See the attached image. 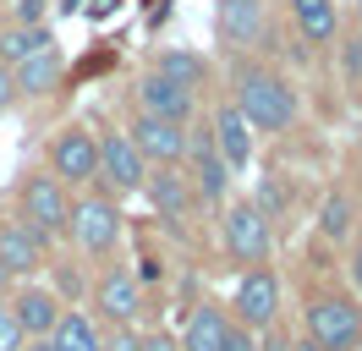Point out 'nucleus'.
Instances as JSON below:
<instances>
[{
  "instance_id": "nucleus-1",
  "label": "nucleus",
  "mask_w": 362,
  "mask_h": 351,
  "mask_svg": "<svg viewBox=\"0 0 362 351\" xmlns=\"http://www.w3.org/2000/svg\"><path fill=\"white\" fill-rule=\"evenodd\" d=\"M230 105L247 115L252 132H286L302 115V99H296L291 77H280L274 66H258V61H242L230 71Z\"/></svg>"
},
{
  "instance_id": "nucleus-2",
  "label": "nucleus",
  "mask_w": 362,
  "mask_h": 351,
  "mask_svg": "<svg viewBox=\"0 0 362 351\" xmlns=\"http://www.w3.org/2000/svg\"><path fill=\"white\" fill-rule=\"evenodd\" d=\"M308 340L318 351H357L362 346V302L346 291H313L302 307Z\"/></svg>"
},
{
  "instance_id": "nucleus-3",
  "label": "nucleus",
  "mask_w": 362,
  "mask_h": 351,
  "mask_svg": "<svg viewBox=\"0 0 362 351\" xmlns=\"http://www.w3.org/2000/svg\"><path fill=\"white\" fill-rule=\"evenodd\" d=\"M66 236L88 253V258H110L121 247V203L110 192H88L71 203V219H66Z\"/></svg>"
},
{
  "instance_id": "nucleus-4",
  "label": "nucleus",
  "mask_w": 362,
  "mask_h": 351,
  "mask_svg": "<svg viewBox=\"0 0 362 351\" xmlns=\"http://www.w3.org/2000/svg\"><path fill=\"white\" fill-rule=\"evenodd\" d=\"M220 241H226L230 263L252 269V263H269V253H274V225L258 214V209H252V197H247V203H226Z\"/></svg>"
},
{
  "instance_id": "nucleus-5",
  "label": "nucleus",
  "mask_w": 362,
  "mask_h": 351,
  "mask_svg": "<svg viewBox=\"0 0 362 351\" xmlns=\"http://www.w3.org/2000/svg\"><path fill=\"white\" fill-rule=\"evenodd\" d=\"M17 203H23V219L39 231V236H66V219H71V192L66 181H55L49 171H33L17 187Z\"/></svg>"
},
{
  "instance_id": "nucleus-6",
  "label": "nucleus",
  "mask_w": 362,
  "mask_h": 351,
  "mask_svg": "<svg viewBox=\"0 0 362 351\" xmlns=\"http://www.w3.org/2000/svg\"><path fill=\"white\" fill-rule=\"evenodd\" d=\"M230 307H236V324H242V329H258V335H264V329H274V318H280V275H274L269 263L242 269Z\"/></svg>"
},
{
  "instance_id": "nucleus-7",
  "label": "nucleus",
  "mask_w": 362,
  "mask_h": 351,
  "mask_svg": "<svg viewBox=\"0 0 362 351\" xmlns=\"http://www.w3.org/2000/svg\"><path fill=\"white\" fill-rule=\"evenodd\" d=\"M143 154L132 149V137L127 132H105L99 137V165H93V181H99V192L110 197H127V192H143Z\"/></svg>"
},
{
  "instance_id": "nucleus-8",
  "label": "nucleus",
  "mask_w": 362,
  "mask_h": 351,
  "mask_svg": "<svg viewBox=\"0 0 362 351\" xmlns=\"http://www.w3.org/2000/svg\"><path fill=\"white\" fill-rule=\"evenodd\" d=\"M93 313H99V324H110V329H132V318L143 313V285H137L132 269L110 263L93 280Z\"/></svg>"
},
{
  "instance_id": "nucleus-9",
  "label": "nucleus",
  "mask_w": 362,
  "mask_h": 351,
  "mask_svg": "<svg viewBox=\"0 0 362 351\" xmlns=\"http://www.w3.org/2000/svg\"><path fill=\"white\" fill-rule=\"evenodd\" d=\"M93 165H99V137L88 127H61L49 137V176L71 181V187H88Z\"/></svg>"
},
{
  "instance_id": "nucleus-10",
  "label": "nucleus",
  "mask_w": 362,
  "mask_h": 351,
  "mask_svg": "<svg viewBox=\"0 0 362 351\" xmlns=\"http://www.w3.org/2000/svg\"><path fill=\"white\" fill-rule=\"evenodd\" d=\"M6 307H11V318H17V329H23V340H45L49 329L61 324V313H66L49 285H33V280L11 285V291H6Z\"/></svg>"
},
{
  "instance_id": "nucleus-11",
  "label": "nucleus",
  "mask_w": 362,
  "mask_h": 351,
  "mask_svg": "<svg viewBox=\"0 0 362 351\" xmlns=\"http://www.w3.org/2000/svg\"><path fill=\"white\" fill-rule=\"evenodd\" d=\"M187 159H192V192H198V203H230V165L214 154V137H209V127L187 132Z\"/></svg>"
},
{
  "instance_id": "nucleus-12",
  "label": "nucleus",
  "mask_w": 362,
  "mask_h": 351,
  "mask_svg": "<svg viewBox=\"0 0 362 351\" xmlns=\"http://www.w3.org/2000/svg\"><path fill=\"white\" fill-rule=\"evenodd\" d=\"M143 192H148V203H154V214L170 219V225H181V219L198 209L192 176L181 171V165H148V176H143Z\"/></svg>"
},
{
  "instance_id": "nucleus-13",
  "label": "nucleus",
  "mask_w": 362,
  "mask_h": 351,
  "mask_svg": "<svg viewBox=\"0 0 362 351\" xmlns=\"http://www.w3.org/2000/svg\"><path fill=\"white\" fill-rule=\"evenodd\" d=\"M127 137H132V149L143 154V165H181V159H187V127H176V121H159V115H143V110H137Z\"/></svg>"
},
{
  "instance_id": "nucleus-14",
  "label": "nucleus",
  "mask_w": 362,
  "mask_h": 351,
  "mask_svg": "<svg viewBox=\"0 0 362 351\" xmlns=\"http://www.w3.org/2000/svg\"><path fill=\"white\" fill-rule=\"evenodd\" d=\"M137 110L143 115H159V121H176V127H187L192 121V110H198V93L192 88L170 83V77H159L154 66L137 77Z\"/></svg>"
},
{
  "instance_id": "nucleus-15",
  "label": "nucleus",
  "mask_w": 362,
  "mask_h": 351,
  "mask_svg": "<svg viewBox=\"0 0 362 351\" xmlns=\"http://www.w3.org/2000/svg\"><path fill=\"white\" fill-rule=\"evenodd\" d=\"M45 253H49V241L39 236L23 214L0 219V269H6L11 280H28L33 269H45Z\"/></svg>"
},
{
  "instance_id": "nucleus-16",
  "label": "nucleus",
  "mask_w": 362,
  "mask_h": 351,
  "mask_svg": "<svg viewBox=\"0 0 362 351\" xmlns=\"http://www.w3.org/2000/svg\"><path fill=\"white\" fill-rule=\"evenodd\" d=\"M214 33L230 55H242L264 39V0H220L214 6Z\"/></svg>"
},
{
  "instance_id": "nucleus-17",
  "label": "nucleus",
  "mask_w": 362,
  "mask_h": 351,
  "mask_svg": "<svg viewBox=\"0 0 362 351\" xmlns=\"http://www.w3.org/2000/svg\"><path fill=\"white\" fill-rule=\"evenodd\" d=\"M209 137H214V154L226 159L230 171H247V165H252V127H247V115L230 105V99L214 110V121H209Z\"/></svg>"
},
{
  "instance_id": "nucleus-18",
  "label": "nucleus",
  "mask_w": 362,
  "mask_h": 351,
  "mask_svg": "<svg viewBox=\"0 0 362 351\" xmlns=\"http://www.w3.org/2000/svg\"><path fill=\"white\" fill-rule=\"evenodd\" d=\"M291 22L313 50H335V39H340V6L335 0H291Z\"/></svg>"
},
{
  "instance_id": "nucleus-19",
  "label": "nucleus",
  "mask_w": 362,
  "mask_h": 351,
  "mask_svg": "<svg viewBox=\"0 0 362 351\" xmlns=\"http://www.w3.org/2000/svg\"><path fill=\"white\" fill-rule=\"evenodd\" d=\"M226 329H230L226 307H214V302H198L192 313H187V329H181L176 351H220Z\"/></svg>"
},
{
  "instance_id": "nucleus-20",
  "label": "nucleus",
  "mask_w": 362,
  "mask_h": 351,
  "mask_svg": "<svg viewBox=\"0 0 362 351\" xmlns=\"http://www.w3.org/2000/svg\"><path fill=\"white\" fill-rule=\"evenodd\" d=\"M11 83H17V99H45V93H55V83H61V50H39V55H28V61L11 66Z\"/></svg>"
},
{
  "instance_id": "nucleus-21",
  "label": "nucleus",
  "mask_w": 362,
  "mask_h": 351,
  "mask_svg": "<svg viewBox=\"0 0 362 351\" xmlns=\"http://www.w3.org/2000/svg\"><path fill=\"white\" fill-rule=\"evenodd\" d=\"M49 346L55 351H99L105 346V335H99V324H93L88 313H61V324L49 329Z\"/></svg>"
},
{
  "instance_id": "nucleus-22",
  "label": "nucleus",
  "mask_w": 362,
  "mask_h": 351,
  "mask_svg": "<svg viewBox=\"0 0 362 351\" xmlns=\"http://www.w3.org/2000/svg\"><path fill=\"white\" fill-rule=\"evenodd\" d=\"M39 50H55V33L45 22L39 28H0V66H17L28 55H39Z\"/></svg>"
},
{
  "instance_id": "nucleus-23",
  "label": "nucleus",
  "mask_w": 362,
  "mask_h": 351,
  "mask_svg": "<svg viewBox=\"0 0 362 351\" xmlns=\"http://www.w3.org/2000/svg\"><path fill=\"white\" fill-rule=\"evenodd\" d=\"M154 71L170 77V83H181V88H192V93L209 83V61L198 55V50H165V55L154 61Z\"/></svg>"
},
{
  "instance_id": "nucleus-24",
  "label": "nucleus",
  "mask_w": 362,
  "mask_h": 351,
  "mask_svg": "<svg viewBox=\"0 0 362 351\" xmlns=\"http://www.w3.org/2000/svg\"><path fill=\"white\" fill-rule=\"evenodd\" d=\"M351 225H357L351 197L329 192V197H324V209H318V236H324V241H346V236H351Z\"/></svg>"
},
{
  "instance_id": "nucleus-25",
  "label": "nucleus",
  "mask_w": 362,
  "mask_h": 351,
  "mask_svg": "<svg viewBox=\"0 0 362 351\" xmlns=\"http://www.w3.org/2000/svg\"><path fill=\"white\" fill-rule=\"evenodd\" d=\"M252 209L269 219V225H280V219L291 214V187H286L280 176H264V181H258V192H252Z\"/></svg>"
},
{
  "instance_id": "nucleus-26",
  "label": "nucleus",
  "mask_w": 362,
  "mask_h": 351,
  "mask_svg": "<svg viewBox=\"0 0 362 351\" xmlns=\"http://www.w3.org/2000/svg\"><path fill=\"white\" fill-rule=\"evenodd\" d=\"M335 55H340V71H346V83L362 88V33H351V39H335Z\"/></svg>"
},
{
  "instance_id": "nucleus-27",
  "label": "nucleus",
  "mask_w": 362,
  "mask_h": 351,
  "mask_svg": "<svg viewBox=\"0 0 362 351\" xmlns=\"http://www.w3.org/2000/svg\"><path fill=\"white\" fill-rule=\"evenodd\" d=\"M220 351H264V340H258V329H242L236 318H230L226 340H220Z\"/></svg>"
},
{
  "instance_id": "nucleus-28",
  "label": "nucleus",
  "mask_w": 362,
  "mask_h": 351,
  "mask_svg": "<svg viewBox=\"0 0 362 351\" xmlns=\"http://www.w3.org/2000/svg\"><path fill=\"white\" fill-rule=\"evenodd\" d=\"M45 22V0H11V28H39Z\"/></svg>"
},
{
  "instance_id": "nucleus-29",
  "label": "nucleus",
  "mask_w": 362,
  "mask_h": 351,
  "mask_svg": "<svg viewBox=\"0 0 362 351\" xmlns=\"http://www.w3.org/2000/svg\"><path fill=\"white\" fill-rule=\"evenodd\" d=\"M0 351H23V329H17V318H11L6 297H0Z\"/></svg>"
},
{
  "instance_id": "nucleus-30",
  "label": "nucleus",
  "mask_w": 362,
  "mask_h": 351,
  "mask_svg": "<svg viewBox=\"0 0 362 351\" xmlns=\"http://www.w3.org/2000/svg\"><path fill=\"white\" fill-rule=\"evenodd\" d=\"M99 351H143V335H137V329H110V340Z\"/></svg>"
},
{
  "instance_id": "nucleus-31",
  "label": "nucleus",
  "mask_w": 362,
  "mask_h": 351,
  "mask_svg": "<svg viewBox=\"0 0 362 351\" xmlns=\"http://www.w3.org/2000/svg\"><path fill=\"white\" fill-rule=\"evenodd\" d=\"M346 269H351V285H357V297H362V231H357V241H351V258H346Z\"/></svg>"
},
{
  "instance_id": "nucleus-32",
  "label": "nucleus",
  "mask_w": 362,
  "mask_h": 351,
  "mask_svg": "<svg viewBox=\"0 0 362 351\" xmlns=\"http://www.w3.org/2000/svg\"><path fill=\"white\" fill-rule=\"evenodd\" d=\"M17 105V83H11V66H0V110Z\"/></svg>"
},
{
  "instance_id": "nucleus-33",
  "label": "nucleus",
  "mask_w": 362,
  "mask_h": 351,
  "mask_svg": "<svg viewBox=\"0 0 362 351\" xmlns=\"http://www.w3.org/2000/svg\"><path fill=\"white\" fill-rule=\"evenodd\" d=\"M143 351H176V340L170 335H143Z\"/></svg>"
},
{
  "instance_id": "nucleus-34",
  "label": "nucleus",
  "mask_w": 362,
  "mask_h": 351,
  "mask_svg": "<svg viewBox=\"0 0 362 351\" xmlns=\"http://www.w3.org/2000/svg\"><path fill=\"white\" fill-rule=\"evenodd\" d=\"M23 351H55V346H49V335H45V340H23Z\"/></svg>"
},
{
  "instance_id": "nucleus-35",
  "label": "nucleus",
  "mask_w": 362,
  "mask_h": 351,
  "mask_svg": "<svg viewBox=\"0 0 362 351\" xmlns=\"http://www.w3.org/2000/svg\"><path fill=\"white\" fill-rule=\"evenodd\" d=\"M286 351H318V346H313V340H308V335H302V340H291V346H286Z\"/></svg>"
},
{
  "instance_id": "nucleus-36",
  "label": "nucleus",
  "mask_w": 362,
  "mask_h": 351,
  "mask_svg": "<svg viewBox=\"0 0 362 351\" xmlns=\"http://www.w3.org/2000/svg\"><path fill=\"white\" fill-rule=\"evenodd\" d=\"M11 285H17V280H11V275H6V269H0V297H6V291H11Z\"/></svg>"
},
{
  "instance_id": "nucleus-37",
  "label": "nucleus",
  "mask_w": 362,
  "mask_h": 351,
  "mask_svg": "<svg viewBox=\"0 0 362 351\" xmlns=\"http://www.w3.org/2000/svg\"><path fill=\"white\" fill-rule=\"evenodd\" d=\"M351 6H357V33H362V0H351Z\"/></svg>"
}]
</instances>
